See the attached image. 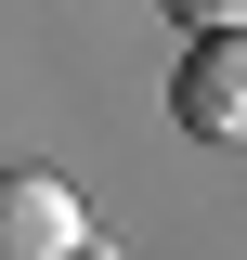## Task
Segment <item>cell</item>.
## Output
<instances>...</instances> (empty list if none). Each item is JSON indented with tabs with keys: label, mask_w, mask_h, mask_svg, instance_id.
Instances as JSON below:
<instances>
[{
	"label": "cell",
	"mask_w": 247,
	"mask_h": 260,
	"mask_svg": "<svg viewBox=\"0 0 247 260\" xmlns=\"http://www.w3.org/2000/svg\"><path fill=\"white\" fill-rule=\"evenodd\" d=\"M169 117H182L195 143H234L247 130V26H208L182 65H169Z\"/></svg>",
	"instance_id": "cell-1"
},
{
	"label": "cell",
	"mask_w": 247,
	"mask_h": 260,
	"mask_svg": "<svg viewBox=\"0 0 247 260\" xmlns=\"http://www.w3.org/2000/svg\"><path fill=\"white\" fill-rule=\"evenodd\" d=\"M78 234H91V208L65 169H0V260H65Z\"/></svg>",
	"instance_id": "cell-2"
},
{
	"label": "cell",
	"mask_w": 247,
	"mask_h": 260,
	"mask_svg": "<svg viewBox=\"0 0 247 260\" xmlns=\"http://www.w3.org/2000/svg\"><path fill=\"white\" fill-rule=\"evenodd\" d=\"M156 13H169V26H195V39H208V26H247V0H156Z\"/></svg>",
	"instance_id": "cell-3"
},
{
	"label": "cell",
	"mask_w": 247,
	"mask_h": 260,
	"mask_svg": "<svg viewBox=\"0 0 247 260\" xmlns=\"http://www.w3.org/2000/svg\"><path fill=\"white\" fill-rule=\"evenodd\" d=\"M65 260H117V247H104V234H78V247H65Z\"/></svg>",
	"instance_id": "cell-4"
}]
</instances>
